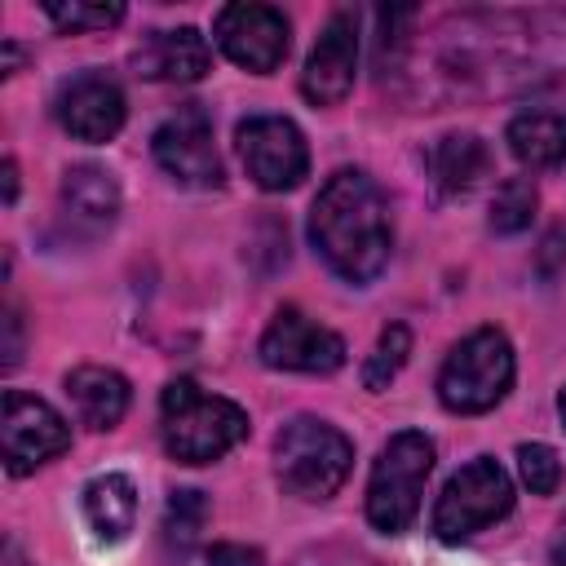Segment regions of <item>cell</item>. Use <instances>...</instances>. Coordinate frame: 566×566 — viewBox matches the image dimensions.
<instances>
[{
  "mask_svg": "<svg viewBox=\"0 0 566 566\" xmlns=\"http://www.w3.org/2000/svg\"><path fill=\"white\" fill-rule=\"evenodd\" d=\"M517 473L531 486V495H553L562 486V460L544 442H522L517 447Z\"/></svg>",
  "mask_w": 566,
  "mask_h": 566,
  "instance_id": "24",
  "label": "cell"
},
{
  "mask_svg": "<svg viewBox=\"0 0 566 566\" xmlns=\"http://www.w3.org/2000/svg\"><path fill=\"white\" fill-rule=\"evenodd\" d=\"M80 509H84L88 531L102 544H124L128 531L137 526V486L128 473H97L80 491Z\"/></svg>",
  "mask_w": 566,
  "mask_h": 566,
  "instance_id": "16",
  "label": "cell"
},
{
  "mask_svg": "<svg viewBox=\"0 0 566 566\" xmlns=\"http://www.w3.org/2000/svg\"><path fill=\"white\" fill-rule=\"evenodd\" d=\"M44 13H49L62 31H102V27H115V22L124 18V4H80V0L57 4V0H49Z\"/></svg>",
  "mask_w": 566,
  "mask_h": 566,
  "instance_id": "25",
  "label": "cell"
},
{
  "mask_svg": "<svg viewBox=\"0 0 566 566\" xmlns=\"http://www.w3.org/2000/svg\"><path fill=\"white\" fill-rule=\"evenodd\" d=\"M164 447L177 464H212L248 438V416L239 402L203 394L195 380H168L159 398Z\"/></svg>",
  "mask_w": 566,
  "mask_h": 566,
  "instance_id": "3",
  "label": "cell"
},
{
  "mask_svg": "<svg viewBox=\"0 0 566 566\" xmlns=\"http://www.w3.org/2000/svg\"><path fill=\"white\" fill-rule=\"evenodd\" d=\"M22 358V314L9 305L4 310V367H18Z\"/></svg>",
  "mask_w": 566,
  "mask_h": 566,
  "instance_id": "28",
  "label": "cell"
},
{
  "mask_svg": "<svg viewBox=\"0 0 566 566\" xmlns=\"http://www.w3.org/2000/svg\"><path fill=\"white\" fill-rule=\"evenodd\" d=\"M433 469V442L420 429H402L385 442V451L371 464V482H367V522L385 535H402L416 513H420V495Z\"/></svg>",
  "mask_w": 566,
  "mask_h": 566,
  "instance_id": "6",
  "label": "cell"
},
{
  "mask_svg": "<svg viewBox=\"0 0 566 566\" xmlns=\"http://www.w3.org/2000/svg\"><path fill=\"white\" fill-rule=\"evenodd\" d=\"M212 35L221 53L252 75H270L292 44V27L274 4H226L212 18Z\"/></svg>",
  "mask_w": 566,
  "mask_h": 566,
  "instance_id": "10",
  "label": "cell"
},
{
  "mask_svg": "<svg viewBox=\"0 0 566 566\" xmlns=\"http://www.w3.org/2000/svg\"><path fill=\"white\" fill-rule=\"evenodd\" d=\"M407 354H411V332H407L402 323H389V327L380 332L376 349H371V354H367V363H363V385H367L371 394L389 389V380L402 371Z\"/></svg>",
  "mask_w": 566,
  "mask_h": 566,
  "instance_id": "23",
  "label": "cell"
},
{
  "mask_svg": "<svg viewBox=\"0 0 566 566\" xmlns=\"http://www.w3.org/2000/svg\"><path fill=\"white\" fill-rule=\"evenodd\" d=\"M0 177H4V203H13V199H18V164L4 159V172H0Z\"/></svg>",
  "mask_w": 566,
  "mask_h": 566,
  "instance_id": "29",
  "label": "cell"
},
{
  "mask_svg": "<svg viewBox=\"0 0 566 566\" xmlns=\"http://www.w3.org/2000/svg\"><path fill=\"white\" fill-rule=\"evenodd\" d=\"M150 150L159 159V168L177 181V186H195V190H212L221 186V155L212 146V119L199 102L177 106L150 137Z\"/></svg>",
  "mask_w": 566,
  "mask_h": 566,
  "instance_id": "9",
  "label": "cell"
},
{
  "mask_svg": "<svg viewBox=\"0 0 566 566\" xmlns=\"http://www.w3.org/2000/svg\"><path fill=\"white\" fill-rule=\"evenodd\" d=\"M460 40L455 53V88L469 93H509L526 84H548L566 71V13L535 9V13H460L442 27Z\"/></svg>",
  "mask_w": 566,
  "mask_h": 566,
  "instance_id": "1",
  "label": "cell"
},
{
  "mask_svg": "<svg viewBox=\"0 0 566 566\" xmlns=\"http://www.w3.org/2000/svg\"><path fill=\"white\" fill-rule=\"evenodd\" d=\"M274 469L287 495L332 500L354 469V442L318 416H296L274 438Z\"/></svg>",
  "mask_w": 566,
  "mask_h": 566,
  "instance_id": "4",
  "label": "cell"
},
{
  "mask_svg": "<svg viewBox=\"0 0 566 566\" xmlns=\"http://www.w3.org/2000/svg\"><path fill=\"white\" fill-rule=\"evenodd\" d=\"M66 398L88 429H115L128 411V380L111 367H75L66 376Z\"/></svg>",
  "mask_w": 566,
  "mask_h": 566,
  "instance_id": "19",
  "label": "cell"
},
{
  "mask_svg": "<svg viewBox=\"0 0 566 566\" xmlns=\"http://www.w3.org/2000/svg\"><path fill=\"white\" fill-rule=\"evenodd\" d=\"M310 243L345 283L367 287L371 279H380L394 252V226L380 186L358 168H340L336 177H327L310 208Z\"/></svg>",
  "mask_w": 566,
  "mask_h": 566,
  "instance_id": "2",
  "label": "cell"
},
{
  "mask_svg": "<svg viewBox=\"0 0 566 566\" xmlns=\"http://www.w3.org/2000/svg\"><path fill=\"white\" fill-rule=\"evenodd\" d=\"M562 265H566V230L557 226V230L544 234V243H539V252H535V270H539L544 279H557Z\"/></svg>",
  "mask_w": 566,
  "mask_h": 566,
  "instance_id": "26",
  "label": "cell"
},
{
  "mask_svg": "<svg viewBox=\"0 0 566 566\" xmlns=\"http://www.w3.org/2000/svg\"><path fill=\"white\" fill-rule=\"evenodd\" d=\"M234 146L261 190H292L310 172V146L301 128L283 115H248L234 128Z\"/></svg>",
  "mask_w": 566,
  "mask_h": 566,
  "instance_id": "8",
  "label": "cell"
},
{
  "mask_svg": "<svg viewBox=\"0 0 566 566\" xmlns=\"http://www.w3.org/2000/svg\"><path fill=\"white\" fill-rule=\"evenodd\" d=\"M133 71L142 80H164V84H190L203 80L212 66V49L195 27H172V31H150L133 49Z\"/></svg>",
  "mask_w": 566,
  "mask_h": 566,
  "instance_id": "15",
  "label": "cell"
},
{
  "mask_svg": "<svg viewBox=\"0 0 566 566\" xmlns=\"http://www.w3.org/2000/svg\"><path fill=\"white\" fill-rule=\"evenodd\" d=\"M513 509V482L504 473L500 460L478 455L464 469L451 473V482L442 486L438 504H433V535L447 544H460L478 531H486L491 522H500Z\"/></svg>",
  "mask_w": 566,
  "mask_h": 566,
  "instance_id": "7",
  "label": "cell"
},
{
  "mask_svg": "<svg viewBox=\"0 0 566 566\" xmlns=\"http://www.w3.org/2000/svg\"><path fill=\"white\" fill-rule=\"evenodd\" d=\"M124 88L106 71H80L57 88V124L75 142H111L124 128Z\"/></svg>",
  "mask_w": 566,
  "mask_h": 566,
  "instance_id": "14",
  "label": "cell"
},
{
  "mask_svg": "<svg viewBox=\"0 0 566 566\" xmlns=\"http://www.w3.org/2000/svg\"><path fill=\"white\" fill-rule=\"evenodd\" d=\"M429 164V177L438 186V195H469L486 172H491V150L478 133H447L429 146L424 155Z\"/></svg>",
  "mask_w": 566,
  "mask_h": 566,
  "instance_id": "18",
  "label": "cell"
},
{
  "mask_svg": "<svg viewBox=\"0 0 566 566\" xmlns=\"http://www.w3.org/2000/svg\"><path fill=\"white\" fill-rule=\"evenodd\" d=\"M553 566H566V517H562L557 539H553Z\"/></svg>",
  "mask_w": 566,
  "mask_h": 566,
  "instance_id": "30",
  "label": "cell"
},
{
  "mask_svg": "<svg viewBox=\"0 0 566 566\" xmlns=\"http://www.w3.org/2000/svg\"><path fill=\"white\" fill-rule=\"evenodd\" d=\"M557 411H562V424H566V385H562V394H557Z\"/></svg>",
  "mask_w": 566,
  "mask_h": 566,
  "instance_id": "31",
  "label": "cell"
},
{
  "mask_svg": "<svg viewBox=\"0 0 566 566\" xmlns=\"http://www.w3.org/2000/svg\"><path fill=\"white\" fill-rule=\"evenodd\" d=\"M0 447H4V469L13 478H22L35 464H44L71 447V424L44 398L9 389L4 394V420H0Z\"/></svg>",
  "mask_w": 566,
  "mask_h": 566,
  "instance_id": "12",
  "label": "cell"
},
{
  "mask_svg": "<svg viewBox=\"0 0 566 566\" xmlns=\"http://www.w3.org/2000/svg\"><path fill=\"white\" fill-rule=\"evenodd\" d=\"M354 71H358V9H336L305 57L301 93L314 106H336L349 97Z\"/></svg>",
  "mask_w": 566,
  "mask_h": 566,
  "instance_id": "13",
  "label": "cell"
},
{
  "mask_svg": "<svg viewBox=\"0 0 566 566\" xmlns=\"http://www.w3.org/2000/svg\"><path fill=\"white\" fill-rule=\"evenodd\" d=\"M62 212L75 226H84L88 234L111 230L115 217H119V186H115V177L106 168H97V164L66 168V177H62Z\"/></svg>",
  "mask_w": 566,
  "mask_h": 566,
  "instance_id": "17",
  "label": "cell"
},
{
  "mask_svg": "<svg viewBox=\"0 0 566 566\" xmlns=\"http://www.w3.org/2000/svg\"><path fill=\"white\" fill-rule=\"evenodd\" d=\"M513 345L500 327L469 332L438 371V398L455 416H482L513 389Z\"/></svg>",
  "mask_w": 566,
  "mask_h": 566,
  "instance_id": "5",
  "label": "cell"
},
{
  "mask_svg": "<svg viewBox=\"0 0 566 566\" xmlns=\"http://www.w3.org/2000/svg\"><path fill=\"white\" fill-rule=\"evenodd\" d=\"M535 208H539L535 181L531 177H509V181H500V190L491 199V230L495 234H522L531 226Z\"/></svg>",
  "mask_w": 566,
  "mask_h": 566,
  "instance_id": "22",
  "label": "cell"
},
{
  "mask_svg": "<svg viewBox=\"0 0 566 566\" xmlns=\"http://www.w3.org/2000/svg\"><path fill=\"white\" fill-rule=\"evenodd\" d=\"M208 566H265V557L261 548H248V544H212Z\"/></svg>",
  "mask_w": 566,
  "mask_h": 566,
  "instance_id": "27",
  "label": "cell"
},
{
  "mask_svg": "<svg viewBox=\"0 0 566 566\" xmlns=\"http://www.w3.org/2000/svg\"><path fill=\"white\" fill-rule=\"evenodd\" d=\"M509 150L526 168H557L566 159V115L562 111H526L509 119Z\"/></svg>",
  "mask_w": 566,
  "mask_h": 566,
  "instance_id": "20",
  "label": "cell"
},
{
  "mask_svg": "<svg viewBox=\"0 0 566 566\" xmlns=\"http://www.w3.org/2000/svg\"><path fill=\"white\" fill-rule=\"evenodd\" d=\"M256 354H261V363L274 367V371L327 376V371H336V367L345 363V340H340L332 327H323V323H314L310 314H301L296 305H283V310L270 318V327H265Z\"/></svg>",
  "mask_w": 566,
  "mask_h": 566,
  "instance_id": "11",
  "label": "cell"
},
{
  "mask_svg": "<svg viewBox=\"0 0 566 566\" xmlns=\"http://www.w3.org/2000/svg\"><path fill=\"white\" fill-rule=\"evenodd\" d=\"M203 522H208V495H203V491L181 486V491L168 495V509H164V553H168L177 566L190 562Z\"/></svg>",
  "mask_w": 566,
  "mask_h": 566,
  "instance_id": "21",
  "label": "cell"
}]
</instances>
